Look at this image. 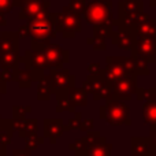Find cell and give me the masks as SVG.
<instances>
[{
	"mask_svg": "<svg viewBox=\"0 0 156 156\" xmlns=\"http://www.w3.org/2000/svg\"><path fill=\"white\" fill-rule=\"evenodd\" d=\"M83 18L93 26L112 25V2L111 0H93L86 2Z\"/></svg>",
	"mask_w": 156,
	"mask_h": 156,
	"instance_id": "obj_1",
	"label": "cell"
},
{
	"mask_svg": "<svg viewBox=\"0 0 156 156\" xmlns=\"http://www.w3.org/2000/svg\"><path fill=\"white\" fill-rule=\"evenodd\" d=\"M49 21L56 32L62 33L63 37L73 38L76 33L81 32V18L80 15L70 10L69 7L63 8L62 12H51Z\"/></svg>",
	"mask_w": 156,
	"mask_h": 156,
	"instance_id": "obj_2",
	"label": "cell"
},
{
	"mask_svg": "<svg viewBox=\"0 0 156 156\" xmlns=\"http://www.w3.org/2000/svg\"><path fill=\"white\" fill-rule=\"evenodd\" d=\"M99 116L112 126H129L132 123L129 107L125 104V101L115 99L105 100V104L99 110Z\"/></svg>",
	"mask_w": 156,
	"mask_h": 156,
	"instance_id": "obj_3",
	"label": "cell"
},
{
	"mask_svg": "<svg viewBox=\"0 0 156 156\" xmlns=\"http://www.w3.org/2000/svg\"><path fill=\"white\" fill-rule=\"evenodd\" d=\"M32 49L43 52L49 69H60L69 62V51L63 49L60 45L49 43V40L32 38Z\"/></svg>",
	"mask_w": 156,
	"mask_h": 156,
	"instance_id": "obj_4",
	"label": "cell"
},
{
	"mask_svg": "<svg viewBox=\"0 0 156 156\" xmlns=\"http://www.w3.org/2000/svg\"><path fill=\"white\" fill-rule=\"evenodd\" d=\"M27 25L30 26V33L32 38H38V40H51L56 36V30L52 26L49 21V12L44 11L37 15L27 19Z\"/></svg>",
	"mask_w": 156,
	"mask_h": 156,
	"instance_id": "obj_5",
	"label": "cell"
},
{
	"mask_svg": "<svg viewBox=\"0 0 156 156\" xmlns=\"http://www.w3.org/2000/svg\"><path fill=\"white\" fill-rule=\"evenodd\" d=\"M83 88L88 93H92L94 100H110L112 99V88L111 83L104 78L103 74L99 76H89L88 80L83 82Z\"/></svg>",
	"mask_w": 156,
	"mask_h": 156,
	"instance_id": "obj_6",
	"label": "cell"
},
{
	"mask_svg": "<svg viewBox=\"0 0 156 156\" xmlns=\"http://www.w3.org/2000/svg\"><path fill=\"white\" fill-rule=\"evenodd\" d=\"M111 88H112V99L127 101L137 92V76L136 74H127L122 80L112 83Z\"/></svg>",
	"mask_w": 156,
	"mask_h": 156,
	"instance_id": "obj_7",
	"label": "cell"
},
{
	"mask_svg": "<svg viewBox=\"0 0 156 156\" xmlns=\"http://www.w3.org/2000/svg\"><path fill=\"white\" fill-rule=\"evenodd\" d=\"M133 56H140L147 63L156 62V40L151 37L136 36L134 45L132 48Z\"/></svg>",
	"mask_w": 156,
	"mask_h": 156,
	"instance_id": "obj_8",
	"label": "cell"
},
{
	"mask_svg": "<svg viewBox=\"0 0 156 156\" xmlns=\"http://www.w3.org/2000/svg\"><path fill=\"white\" fill-rule=\"evenodd\" d=\"M86 140L89 144L88 156H110L112 151V144L107 143L105 137H103L99 132H89Z\"/></svg>",
	"mask_w": 156,
	"mask_h": 156,
	"instance_id": "obj_9",
	"label": "cell"
},
{
	"mask_svg": "<svg viewBox=\"0 0 156 156\" xmlns=\"http://www.w3.org/2000/svg\"><path fill=\"white\" fill-rule=\"evenodd\" d=\"M114 34L111 37L112 43L118 45L119 48L125 49V51H132L133 45L136 41V34L132 33L129 29L123 27L119 22H114Z\"/></svg>",
	"mask_w": 156,
	"mask_h": 156,
	"instance_id": "obj_10",
	"label": "cell"
},
{
	"mask_svg": "<svg viewBox=\"0 0 156 156\" xmlns=\"http://www.w3.org/2000/svg\"><path fill=\"white\" fill-rule=\"evenodd\" d=\"M49 81H51L52 89H54V93L58 89H69L74 86V76H71L69 73V70L66 69H51L49 71Z\"/></svg>",
	"mask_w": 156,
	"mask_h": 156,
	"instance_id": "obj_11",
	"label": "cell"
},
{
	"mask_svg": "<svg viewBox=\"0 0 156 156\" xmlns=\"http://www.w3.org/2000/svg\"><path fill=\"white\" fill-rule=\"evenodd\" d=\"M49 5H51L49 0H29V2L19 5L21 11H19L18 16L21 19H30L32 16L37 15V14L48 11Z\"/></svg>",
	"mask_w": 156,
	"mask_h": 156,
	"instance_id": "obj_12",
	"label": "cell"
},
{
	"mask_svg": "<svg viewBox=\"0 0 156 156\" xmlns=\"http://www.w3.org/2000/svg\"><path fill=\"white\" fill-rule=\"evenodd\" d=\"M43 132L44 137L49 138V143L54 144L56 138H59L66 132V125H63V121L60 118H47L44 119Z\"/></svg>",
	"mask_w": 156,
	"mask_h": 156,
	"instance_id": "obj_13",
	"label": "cell"
},
{
	"mask_svg": "<svg viewBox=\"0 0 156 156\" xmlns=\"http://www.w3.org/2000/svg\"><path fill=\"white\" fill-rule=\"evenodd\" d=\"M12 126L14 130L18 133V136L21 138H26L27 136L37 133L38 125H37V119L32 118V119H12Z\"/></svg>",
	"mask_w": 156,
	"mask_h": 156,
	"instance_id": "obj_14",
	"label": "cell"
},
{
	"mask_svg": "<svg viewBox=\"0 0 156 156\" xmlns=\"http://www.w3.org/2000/svg\"><path fill=\"white\" fill-rule=\"evenodd\" d=\"M149 137H132L130 138V151L132 156H145L154 149Z\"/></svg>",
	"mask_w": 156,
	"mask_h": 156,
	"instance_id": "obj_15",
	"label": "cell"
},
{
	"mask_svg": "<svg viewBox=\"0 0 156 156\" xmlns=\"http://www.w3.org/2000/svg\"><path fill=\"white\" fill-rule=\"evenodd\" d=\"M134 34L141 36V37H151V38H155L156 40V22H155V19H152L151 16H148L145 14L143 21L136 26Z\"/></svg>",
	"mask_w": 156,
	"mask_h": 156,
	"instance_id": "obj_16",
	"label": "cell"
},
{
	"mask_svg": "<svg viewBox=\"0 0 156 156\" xmlns=\"http://www.w3.org/2000/svg\"><path fill=\"white\" fill-rule=\"evenodd\" d=\"M119 18H123L130 14L143 12V2L141 0H121L118 3Z\"/></svg>",
	"mask_w": 156,
	"mask_h": 156,
	"instance_id": "obj_17",
	"label": "cell"
},
{
	"mask_svg": "<svg viewBox=\"0 0 156 156\" xmlns=\"http://www.w3.org/2000/svg\"><path fill=\"white\" fill-rule=\"evenodd\" d=\"M18 41L19 37L16 33H2L0 34V52H18Z\"/></svg>",
	"mask_w": 156,
	"mask_h": 156,
	"instance_id": "obj_18",
	"label": "cell"
},
{
	"mask_svg": "<svg viewBox=\"0 0 156 156\" xmlns=\"http://www.w3.org/2000/svg\"><path fill=\"white\" fill-rule=\"evenodd\" d=\"M67 96L74 104V107H85L88 104V92L83 88H69L67 89Z\"/></svg>",
	"mask_w": 156,
	"mask_h": 156,
	"instance_id": "obj_19",
	"label": "cell"
},
{
	"mask_svg": "<svg viewBox=\"0 0 156 156\" xmlns=\"http://www.w3.org/2000/svg\"><path fill=\"white\" fill-rule=\"evenodd\" d=\"M56 94V111L58 112H63V111H69V112H76V107L71 103V100L67 96V89H58L55 92Z\"/></svg>",
	"mask_w": 156,
	"mask_h": 156,
	"instance_id": "obj_20",
	"label": "cell"
},
{
	"mask_svg": "<svg viewBox=\"0 0 156 156\" xmlns=\"http://www.w3.org/2000/svg\"><path fill=\"white\" fill-rule=\"evenodd\" d=\"M54 94V89H52L51 81H49V76H44L38 81V86H37V99L41 101L49 100L51 96Z\"/></svg>",
	"mask_w": 156,
	"mask_h": 156,
	"instance_id": "obj_21",
	"label": "cell"
},
{
	"mask_svg": "<svg viewBox=\"0 0 156 156\" xmlns=\"http://www.w3.org/2000/svg\"><path fill=\"white\" fill-rule=\"evenodd\" d=\"M14 133L12 119H3L0 127V147H7L11 143Z\"/></svg>",
	"mask_w": 156,
	"mask_h": 156,
	"instance_id": "obj_22",
	"label": "cell"
},
{
	"mask_svg": "<svg viewBox=\"0 0 156 156\" xmlns=\"http://www.w3.org/2000/svg\"><path fill=\"white\" fill-rule=\"evenodd\" d=\"M144 122L148 125H156V99L148 100L144 103L143 107Z\"/></svg>",
	"mask_w": 156,
	"mask_h": 156,
	"instance_id": "obj_23",
	"label": "cell"
},
{
	"mask_svg": "<svg viewBox=\"0 0 156 156\" xmlns=\"http://www.w3.org/2000/svg\"><path fill=\"white\" fill-rule=\"evenodd\" d=\"M19 54L14 51L8 52H0V67L7 69V67H15L19 65Z\"/></svg>",
	"mask_w": 156,
	"mask_h": 156,
	"instance_id": "obj_24",
	"label": "cell"
},
{
	"mask_svg": "<svg viewBox=\"0 0 156 156\" xmlns=\"http://www.w3.org/2000/svg\"><path fill=\"white\" fill-rule=\"evenodd\" d=\"M69 149L74 152L76 156H88L89 154V144H88V140L86 137H82V138H78L74 143H71L69 145Z\"/></svg>",
	"mask_w": 156,
	"mask_h": 156,
	"instance_id": "obj_25",
	"label": "cell"
},
{
	"mask_svg": "<svg viewBox=\"0 0 156 156\" xmlns=\"http://www.w3.org/2000/svg\"><path fill=\"white\" fill-rule=\"evenodd\" d=\"M23 140H25V147H26V149L30 152L34 151L36 148H38V145H41V144L44 143V137L37 136V133H33V134L27 136Z\"/></svg>",
	"mask_w": 156,
	"mask_h": 156,
	"instance_id": "obj_26",
	"label": "cell"
},
{
	"mask_svg": "<svg viewBox=\"0 0 156 156\" xmlns=\"http://www.w3.org/2000/svg\"><path fill=\"white\" fill-rule=\"evenodd\" d=\"M18 71H19V66H15V67H7V69H2V74H0V78L4 81L5 83L10 82V81H16V77H18Z\"/></svg>",
	"mask_w": 156,
	"mask_h": 156,
	"instance_id": "obj_27",
	"label": "cell"
},
{
	"mask_svg": "<svg viewBox=\"0 0 156 156\" xmlns=\"http://www.w3.org/2000/svg\"><path fill=\"white\" fill-rule=\"evenodd\" d=\"M88 45L93 47V49L96 51H104L105 49V38L103 36L94 34L93 37L88 38Z\"/></svg>",
	"mask_w": 156,
	"mask_h": 156,
	"instance_id": "obj_28",
	"label": "cell"
},
{
	"mask_svg": "<svg viewBox=\"0 0 156 156\" xmlns=\"http://www.w3.org/2000/svg\"><path fill=\"white\" fill-rule=\"evenodd\" d=\"M136 94H137V99L138 100H145V101L156 99V90H155V88H149V89L137 88V92H136Z\"/></svg>",
	"mask_w": 156,
	"mask_h": 156,
	"instance_id": "obj_29",
	"label": "cell"
},
{
	"mask_svg": "<svg viewBox=\"0 0 156 156\" xmlns=\"http://www.w3.org/2000/svg\"><path fill=\"white\" fill-rule=\"evenodd\" d=\"M86 2H88V0H69V5H67V7L70 8L73 12L81 15V14H83Z\"/></svg>",
	"mask_w": 156,
	"mask_h": 156,
	"instance_id": "obj_30",
	"label": "cell"
},
{
	"mask_svg": "<svg viewBox=\"0 0 156 156\" xmlns=\"http://www.w3.org/2000/svg\"><path fill=\"white\" fill-rule=\"evenodd\" d=\"M32 112V107L26 105V107H21V105H15L12 108V114H14V119H25L26 114Z\"/></svg>",
	"mask_w": 156,
	"mask_h": 156,
	"instance_id": "obj_31",
	"label": "cell"
},
{
	"mask_svg": "<svg viewBox=\"0 0 156 156\" xmlns=\"http://www.w3.org/2000/svg\"><path fill=\"white\" fill-rule=\"evenodd\" d=\"M81 122H82V114L81 112H74V116L69 121V123L66 125V132L67 130H77L80 129Z\"/></svg>",
	"mask_w": 156,
	"mask_h": 156,
	"instance_id": "obj_32",
	"label": "cell"
},
{
	"mask_svg": "<svg viewBox=\"0 0 156 156\" xmlns=\"http://www.w3.org/2000/svg\"><path fill=\"white\" fill-rule=\"evenodd\" d=\"M14 0H0V14H7L12 10Z\"/></svg>",
	"mask_w": 156,
	"mask_h": 156,
	"instance_id": "obj_33",
	"label": "cell"
},
{
	"mask_svg": "<svg viewBox=\"0 0 156 156\" xmlns=\"http://www.w3.org/2000/svg\"><path fill=\"white\" fill-rule=\"evenodd\" d=\"M93 126H94V121L92 118H89V119H85V121L81 122L80 130L89 133V132H92V130H93Z\"/></svg>",
	"mask_w": 156,
	"mask_h": 156,
	"instance_id": "obj_34",
	"label": "cell"
},
{
	"mask_svg": "<svg viewBox=\"0 0 156 156\" xmlns=\"http://www.w3.org/2000/svg\"><path fill=\"white\" fill-rule=\"evenodd\" d=\"M88 71H89V76H99V74H103V69L100 67L99 63H92V65H89Z\"/></svg>",
	"mask_w": 156,
	"mask_h": 156,
	"instance_id": "obj_35",
	"label": "cell"
},
{
	"mask_svg": "<svg viewBox=\"0 0 156 156\" xmlns=\"http://www.w3.org/2000/svg\"><path fill=\"white\" fill-rule=\"evenodd\" d=\"M16 34H18V37H19V38L32 37V33H30V26H29V25H23V26H21Z\"/></svg>",
	"mask_w": 156,
	"mask_h": 156,
	"instance_id": "obj_36",
	"label": "cell"
},
{
	"mask_svg": "<svg viewBox=\"0 0 156 156\" xmlns=\"http://www.w3.org/2000/svg\"><path fill=\"white\" fill-rule=\"evenodd\" d=\"M149 140H151L152 145L156 148V125H151L149 127Z\"/></svg>",
	"mask_w": 156,
	"mask_h": 156,
	"instance_id": "obj_37",
	"label": "cell"
},
{
	"mask_svg": "<svg viewBox=\"0 0 156 156\" xmlns=\"http://www.w3.org/2000/svg\"><path fill=\"white\" fill-rule=\"evenodd\" d=\"M12 156H33V155H32V152L25 148V149H15L12 152Z\"/></svg>",
	"mask_w": 156,
	"mask_h": 156,
	"instance_id": "obj_38",
	"label": "cell"
},
{
	"mask_svg": "<svg viewBox=\"0 0 156 156\" xmlns=\"http://www.w3.org/2000/svg\"><path fill=\"white\" fill-rule=\"evenodd\" d=\"M5 92H7V86H5V82L0 78V97H2V94H4Z\"/></svg>",
	"mask_w": 156,
	"mask_h": 156,
	"instance_id": "obj_39",
	"label": "cell"
},
{
	"mask_svg": "<svg viewBox=\"0 0 156 156\" xmlns=\"http://www.w3.org/2000/svg\"><path fill=\"white\" fill-rule=\"evenodd\" d=\"M29 2V0H14V5H16V7H19L21 4H23V3Z\"/></svg>",
	"mask_w": 156,
	"mask_h": 156,
	"instance_id": "obj_40",
	"label": "cell"
},
{
	"mask_svg": "<svg viewBox=\"0 0 156 156\" xmlns=\"http://www.w3.org/2000/svg\"><path fill=\"white\" fill-rule=\"evenodd\" d=\"M5 151H7V147H0V156H7Z\"/></svg>",
	"mask_w": 156,
	"mask_h": 156,
	"instance_id": "obj_41",
	"label": "cell"
},
{
	"mask_svg": "<svg viewBox=\"0 0 156 156\" xmlns=\"http://www.w3.org/2000/svg\"><path fill=\"white\" fill-rule=\"evenodd\" d=\"M5 23H7V22H5L4 15H3V14H0V25H2V26H4Z\"/></svg>",
	"mask_w": 156,
	"mask_h": 156,
	"instance_id": "obj_42",
	"label": "cell"
},
{
	"mask_svg": "<svg viewBox=\"0 0 156 156\" xmlns=\"http://www.w3.org/2000/svg\"><path fill=\"white\" fill-rule=\"evenodd\" d=\"M145 156H156V148H154L148 155H145Z\"/></svg>",
	"mask_w": 156,
	"mask_h": 156,
	"instance_id": "obj_43",
	"label": "cell"
},
{
	"mask_svg": "<svg viewBox=\"0 0 156 156\" xmlns=\"http://www.w3.org/2000/svg\"><path fill=\"white\" fill-rule=\"evenodd\" d=\"M149 4L154 7V5H156V0H149Z\"/></svg>",
	"mask_w": 156,
	"mask_h": 156,
	"instance_id": "obj_44",
	"label": "cell"
},
{
	"mask_svg": "<svg viewBox=\"0 0 156 156\" xmlns=\"http://www.w3.org/2000/svg\"><path fill=\"white\" fill-rule=\"evenodd\" d=\"M2 121L3 119H2V116H0V127H2Z\"/></svg>",
	"mask_w": 156,
	"mask_h": 156,
	"instance_id": "obj_45",
	"label": "cell"
},
{
	"mask_svg": "<svg viewBox=\"0 0 156 156\" xmlns=\"http://www.w3.org/2000/svg\"><path fill=\"white\" fill-rule=\"evenodd\" d=\"M88 2H93V0H88Z\"/></svg>",
	"mask_w": 156,
	"mask_h": 156,
	"instance_id": "obj_46",
	"label": "cell"
},
{
	"mask_svg": "<svg viewBox=\"0 0 156 156\" xmlns=\"http://www.w3.org/2000/svg\"><path fill=\"white\" fill-rule=\"evenodd\" d=\"M155 90H156V85H155Z\"/></svg>",
	"mask_w": 156,
	"mask_h": 156,
	"instance_id": "obj_47",
	"label": "cell"
}]
</instances>
